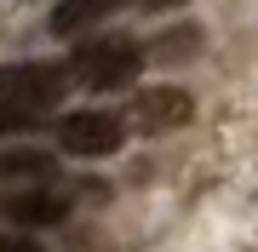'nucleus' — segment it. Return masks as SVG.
Returning <instances> with one entry per match:
<instances>
[{
    "instance_id": "6",
    "label": "nucleus",
    "mask_w": 258,
    "mask_h": 252,
    "mask_svg": "<svg viewBox=\"0 0 258 252\" xmlns=\"http://www.w3.org/2000/svg\"><path fill=\"white\" fill-rule=\"evenodd\" d=\"M6 212H12V224H57V218L69 212V201L52 195L46 184H29V189H18V195L6 201Z\"/></svg>"
},
{
    "instance_id": "4",
    "label": "nucleus",
    "mask_w": 258,
    "mask_h": 252,
    "mask_svg": "<svg viewBox=\"0 0 258 252\" xmlns=\"http://www.w3.org/2000/svg\"><path fill=\"white\" fill-rule=\"evenodd\" d=\"M126 6L166 12V6H184V0H57V12H52V35H81V29L115 18V12H126Z\"/></svg>"
},
{
    "instance_id": "5",
    "label": "nucleus",
    "mask_w": 258,
    "mask_h": 252,
    "mask_svg": "<svg viewBox=\"0 0 258 252\" xmlns=\"http://www.w3.org/2000/svg\"><path fill=\"white\" fill-rule=\"evenodd\" d=\"M189 121V98L184 92H138V103H132V126H144V132H172V126H184Z\"/></svg>"
},
{
    "instance_id": "2",
    "label": "nucleus",
    "mask_w": 258,
    "mask_h": 252,
    "mask_svg": "<svg viewBox=\"0 0 258 252\" xmlns=\"http://www.w3.org/2000/svg\"><path fill=\"white\" fill-rule=\"evenodd\" d=\"M138 69H144V52L132 46V40H120V35L86 40V46L69 57V75L81 86H92V92H120V86L138 80Z\"/></svg>"
},
{
    "instance_id": "7",
    "label": "nucleus",
    "mask_w": 258,
    "mask_h": 252,
    "mask_svg": "<svg viewBox=\"0 0 258 252\" xmlns=\"http://www.w3.org/2000/svg\"><path fill=\"white\" fill-rule=\"evenodd\" d=\"M52 155L40 149H6L0 155V189H29V184H52Z\"/></svg>"
},
{
    "instance_id": "3",
    "label": "nucleus",
    "mask_w": 258,
    "mask_h": 252,
    "mask_svg": "<svg viewBox=\"0 0 258 252\" xmlns=\"http://www.w3.org/2000/svg\"><path fill=\"white\" fill-rule=\"evenodd\" d=\"M57 143L69 155H81V160H98V155H115L126 143V126L115 115H103V109H81V115H63L57 121Z\"/></svg>"
},
{
    "instance_id": "1",
    "label": "nucleus",
    "mask_w": 258,
    "mask_h": 252,
    "mask_svg": "<svg viewBox=\"0 0 258 252\" xmlns=\"http://www.w3.org/2000/svg\"><path fill=\"white\" fill-rule=\"evenodd\" d=\"M69 92V63H18L0 69V138L40 126Z\"/></svg>"
}]
</instances>
